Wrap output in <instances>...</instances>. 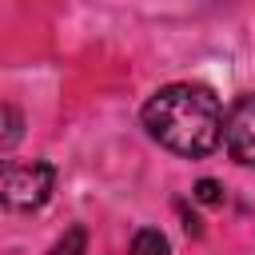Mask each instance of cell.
Listing matches in <instances>:
<instances>
[{
	"instance_id": "cell-1",
	"label": "cell",
	"mask_w": 255,
	"mask_h": 255,
	"mask_svg": "<svg viewBox=\"0 0 255 255\" xmlns=\"http://www.w3.org/2000/svg\"><path fill=\"white\" fill-rule=\"evenodd\" d=\"M147 135L187 159H203L223 143V108L219 96L203 84H163L147 96L139 112Z\"/></svg>"
},
{
	"instance_id": "cell-2",
	"label": "cell",
	"mask_w": 255,
	"mask_h": 255,
	"mask_svg": "<svg viewBox=\"0 0 255 255\" xmlns=\"http://www.w3.org/2000/svg\"><path fill=\"white\" fill-rule=\"evenodd\" d=\"M56 187V167L48 159L32 163H4L0 175V199L8 211H40Z\"/></svg>"
},
{
	"instance_id": "cell-3",
	"label": "cell",
	"mask_w": 255,
	"mask_h": 255,
	"mask_svg": "<svg viewBox=\"0 0 255 255\" xmlns=\"http://www.w3.org/2000/svg\"><path fill=\"white\" fill-rule=\"evenodd\" d=\"M223 147L235 163L255 167V92L239 96L223 120Z\"/></svg>"
},
{
	"instance_id": "cell-4",
	"label": "cell",
	"mask_w": 255,
	"mask_h": 255,
	"mask_svg": "<svg viewBox=\"0 0 255 255\" xmlns=\"http://www.w3.org/2000/svg\"><path fill=\"white\" fill-rule=\"evenodd\" d=\"M131 255H171V243L159 227H139L131 235Z\"/></svg>"
},
{
	"instance_id": "cell-5",
	"label": "cell",
	"mask_w": 255,
	"mask_h": 255,
	"mask_svg": "<svg viewBox=\"0 0 255 255\" xmlns=\"http://www.w3.org/2000/svg\"><path fill=\"white\" fill-rule=\"evenodd\" d=\"M84 251H88V231L76 223V227H68V231H64V239H60L48 255H84Z\"/></svg>"
},
{
	"instance_id": "cell-6",
	"label": "cell",
	"mask_w": 255,
	"mask_h": 255,
	"mask_svg": "<svg viewBox=\"0 0 255 255\" xmlns=\"http://www.w3.org/2000/svg\"><path fill=\"white\" fill-rule=\"evenodd\" d=\"M20 124H24V120H20L16 104H4V139H0V143H4V151H8V147L20 139Z\"/></svg>"
},
{
	"instance_id": "cell-7",
	"label": "cell",
	"mask_w": 255,
	"mask_h": 255,
	"mask_svg": "<svg viewBox=\"0 0 255 255\" xmlns=\"http://www.w3.org/2000/svg\"><path fill=\"white\" fill-rule=\"evenodd\" d=\"M191 195H195L199 203H223V183H215V179H199Z\"/></svg>"
}]
</instances>
